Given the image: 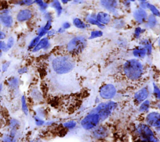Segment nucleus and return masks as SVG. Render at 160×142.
I'll return each mask as SVG.
<instances>
[{
  "label": "nucleus",
  "instance_id": "79ce46f5",
  "mask_svg": "<svg viewBox=\"0 0 160 142\" xmlns=\"http://www.w3.org/2000/svg\"><path fill=\"white\" fill-rule=\"evenodd\" d=\"M149 4L148 3H146V1H143V2H141V6L143 9L148 8H149Z\"/></svg>",
  "mask_w": 160,
  "mask_h": 142
},
{
  "label": "nucleus",
  "instance_id": "6e6d98bb",
  "mask_svg": "<svg viewBox=\"0 0 160 142\" xmlns=\"http://www.w3.org/2000/svg\"></svg>",
  "mask_w": 160,
  "mask_h": 142
},
{
  "label": "nucleus",
  "instance_id": "72a5a7b5",
  "mask_svg": "<svg viewBox=\"0 0 160 142\" xmlns=\"http://www.w3.org/2000/svg\"><path fill=\"white\" fill-rule=\"evenodd\" d=\"M34 1L33 0H22L21 1L19 2V4L21 5H27V6H29V5H31L33 4Z\"/></svg>",
  "mask_w": 160,
  "mask_h": 142
},
{
  "label": "nucleus",
  "instance_id": "5fc2aeb1",
  "mask_svg": "<svg viewBox=\"0 0 160 142\" xmlns=\"http://www.w3.org/2000/svg\"><path fill=\"white\" fill-rule=\"evenodd\" d=\"M0 72H1V70H0Z\"/></svg>",
  "mask_w": 160,
  "mask_h": 142
},
{
  "label": "nucleus",
  "instance_id": "3c124183",
  "mask_svg": "<svg viewBox=\"0 0 160 142\" xmlns=\"http://www.w3.org/2000/svg\"><path fill=\"white\" fill-rule=\"evenodd\" d=\"M130 1H133H133H135V0H130Z\"/></svg>",
  "mask_w": 160,
  "mask_h": 142
},
{
  "label": "nucleus",
  "instance_id": "a878e982",
  "mask_svg": "<svg viewBox=\"0 0 160 142\" xmlns=\"http://www.w3.org/2000/svg\"><path fill=\"white\" fill-rule=\"evenodd\" d=\"M148 8L150 10V11H151V13L153 14V15L156 16H160L159 11H158V10L155 7V6L149 4V8Z\"/></svg>",
  "mask_w": 160,
  "mask_h": 142
},
{
  "label": "nucleus",
  "instance_id": "f257e3e1",
  "mask_svg": "<svg viewBox=\"0 0 160 142\" xmlns=\"http://www.w3.org/2000/svg\"><path fill=\"white\" fill-rule=\"evenodd\" d=\"M75 66L73 59L68 56H61L56 57L52 62V67L58 74H67L72 71Z\"/></svg>",
  "mask_w": 160,
  "mask_h": 142
},
{
  "label": "nucleus",
  "instance_id": "473e14b6",
  "mask_svg": "<svg viewBox=\"0 0 160 142\" xmlns=\"http://www.w3.org/2000/svg\"><path fill=\"white\" fill-rule=\"evenodd\" d=\"M64 126L68 128H73L76 126V123L75 122H66L64 124Z\"/></svg>",
  "mask_w": 160,
  "mask_h": 142
},
{
  "label": "nucleus",
  "instance_id": "aec40b11",
  "mask_svg": "<svg viewBox=\"0 0 160 142\" xmlns=\"http://www.w3.org/2000/svg\"><path fill=\"white\" fill-rule=\"evenodd\" d=\"M157 24V21L154 15H150L148 18V25L150 28H154Z\"/></svg>",
  "mask_w": 160,
  "mask_h": 142
},
{
  "label": "nucleus",
  "instance_id": "c756f323",
  "mask_svg": "<svg viewBox=\"0 0 160 142\" xmlns=\"http://www.w3.org/2000/svg\"><path fill=\"white\" fill-rule=\"evenodd\" d=\"M10 85L13 88H16L18 86V80L16 78H12L10 80Z\"/></svg>",
  "mask_w": 160,
  "mask_h": 142
},
{
  "label": "nucleus",
  "instance_id": "c9c22d12",
  "mask_svg": "<svg viewBox=\"0 0 160 142\" xmlns=\"http://www.w3.org/2000/svg\"><path fill=\"white\" fill-rule=\"evenodd\" d=\"M14 42H15V40H14V39L13 38V37H10V38H9L7 44H6L8 49L12 48L13 45L14 44Z\"/></svg>",
  "mask_w": 160,
  "mask_h": 142
},
{
  "label": "nucleus",
  "instance_id": "f3484780",
  "mask_svg": "<svg viewBox=\"0 0 160 142\" xmlns=\"http://www.w3.org/2000/svg\"><path fill=\"white\" fill-rule=\"evenodd\" d=\"M16 129H12L11 132L3 138V142H16Z\"/></svg>",
  "mask_w": 160,
  "mask_h": 142
},
{
  "label": "nucleus",
  "instance_id": "603ef678",
  "mask_svg": "<svg viewBox=\"0 0 160 142\" xmlns=\"http://www.w3.org/2000/svg\"><path fill=\"white\" fill-rule=\"evenodd\" d=\"M159 45H160V39H159Z\"/></svg>",
  "mask_w": 160,
  "mask_h": 142
},
{
  "label": "nucleus",
  "instance_id": "bb28decb",
  "mask_svg": "<svg viewBox=\"0 0 160 142\" xmlns=\"http://www.w3.org/2000/svg\"><path fill=\"white\" fill-rule=\"evenodd\" d=\"M35 2L40 6V8H41V10H42V11L45 10L48 6L47 4L45 3L43 0H35Z\"/></svg>",
  "mask_w": 160,
  "mask_h": 142
},
{
  "label": "nucleus",
  "instance_id": "cd10ccee",
  "mask_svg": "<svg viewBox=\"0 0 160 142\" xmlns=\"http://www.w3.org/2000/svg\"><path fill=\"white\" fill-rule=\"evenodd\" d=\"M103 36V32L100 31H94L91 32V36L89 39H94L96 37H101Z\"/></svg>",
  "mask_w": 160,
  "mask_h": 142
},
{
  "label": "nucleus",
  "instance_id": "6e6552de",
  "mask_svg": "<svg viewBox=\"0 0 160 142\" xmlns=\"http://www.w3.org/2000/svg\"><path fill=\"white\" fill-rule=\"evenodd\" d=\"M146 121L149 125L155 128H160V114L158 112H151L147 116Z\"/></svg>",
  "mask_w": 160,
  "mask_h": 142
},
{
  "label": "nucleus",
  "instance_id": "09e8293b",
  "mask_svg": "<svg viewBox=\"0 0 160 142\" xmlns=\"http://www.w3.org/2000/svg\"><path fill=\"white\" fill-rule=\"evenodd\" d=\"M64 31H65V29L63 28H60V29H59V31H58V32H64Z\"/></svg>",
  "mask_w": 160,
  "mask_h": 142
},
{
  "label": "nucleus",
  "instance_id": "5701e85b",
  "mask_svg": "<svg viewBox=\"0 0 160 142\" xmlns=\"http://www.w3.org/2000/svg\"><path fill=\"white\" fill-rule=\"evenodd\" d=\"M73 24L76 28L80 29H84L86 28V25L79 18H75L73 20Z\"/></svg>",
  "mask_w": 160,
  "mask_h": 142
},
{
  "label": "nucleus",
  "instance_id": "8fccbe9b",
  "mask_svg": "<svg viewBox=\"0 0 160 142\" xmlns=\"http://www.w3.org/2000/svg\"><path fill=\"white\" fill-rule=\"evenodd\" d=\"M140 1H141V2H143V1H146V0H140Z\"/></svg>",
  "mask_w": 160,
  "mask_h": 142
},
{
  "label": "nucleus",
  "instance_id": "7ed1b4c3",
  "mask_svg": "<svg viewBox=\"0 0 160 142\" xmlns=\"http://www.w3.org/2000/svg\"><path fill=\"white\" fill-rule=\"evenodd\" d=\"M117 104L114 102H109L100 104L96 109V112L100 115L101 120L106 119L116 109Z\"/></svg>",
  "mask_w": 160,
  "mask_h": 142
},
{
  "label": "nucleus",
  "instance_id": "de8ad7c7",
  "mask_svg": "<svg viewBox=\"0 0 160 142\" xmlns=\"http://www.w3.org/2000/svg\"><path fill=\"white\" fill-rule=\"evenodd\" d=\"M71 1V0H61L62 3H64V4L67 3H68L69 1Z\"/></svg>",
  "mask_w": 160,
  "mask_h": 142
},
{
  "label": "nucleus",
  "instance_id": "f704fd0d",
  "mask_svg": "<svg viewBox=\"0 0 160 142\" xmlns=\"http://www.w3.org/2000/svg\"><path fill=\"white\" fill-rule=\"evenodd\" d=\"M154 94L157 99L160 100V90L155 85H154Z\"/></svg>",
  "mask_w": 160,
  "mask_h": 142
},
{
  "label": "nucleus",
  "instance_id": "864d4df0",
  "mask_svg": "<svg viewBox=\"0 0 160 142\" xmlns=\"http://www.w3.org/2000/svg\"><path fill=\"white\" fill-rule=\"evenodd\" d=\"M1 47H0V50H1Z\"/></svg>",
  "mask_w": 160,
  "mask_h": 142
},
{
  "label": "nucleus",
  "instance_id": "f03ea898",
  "mask_svg": "<svg viewBox=\"0 0 160 142\" xmlns=\"http://www.w3.org/2000/svg\"><path fill=\"white\" fill-rule=\"evenodd\" d=\"M124 74L129 79L137 80L143 74V67L138 60L130 59L124 63L123 66Z\"/></svg>",
  "mask_w": 160,
  "mask_h": 142
},
{
  "label": "nucleus",
  "instance_id": "412c9836",
  "mask_svg": "<svg viewBox=\"0 0 160 142\" xmlns=\"http://www.w3.org/2000/svg\"><path fill=\"white\" fill-rule=\"evenodd\" d=\"M142 44H143L144 48L146 51L147 54L149 55L152 51V46L151 43L148 40H144V41H142Z\"/></svg>",
  "mask_w": 160,
  "mask_h": 142
},
{
  "label": "nucleus",
  "instance_id": "58836bf2",
  "mask_svg": "<svg viewBox=\"0 0 160 142\" xmlns=\"http://www.w3.org/2000/svg\"><path fill=\"white\" fill-rule=\"evenodd\" d=\"M0 47H1V49L2 50H3L4 51H7L8 50L7 45L5 42H3V41H0Z\"/></svg>",
  "mask_w": 160,
  "mask_h": 142
},
{
  "label": "nucleus",
  "instance_id": "c03bdc74",
  "mask_svg": "<svg viewBox=\"0 0 160 142\" xmlns=\"http://www.w3.org/2000/svg\"><path fill=\"white\" fill-rule=\"evenodd\" d=\"M70 24L69 23H67V22H66V23H65L64 24H63V28L64 29H68V28H70Z\"/></svg>",
  "mask_w": 160,
  "mask_h": 142
},
{
  "label": "nucleus",
  "instance_id": "393cba45",
  "mask_svg": "<svg viewBox=\"0 0 160 142\" xmlns=\"http://www.w3.org/2000/svg\"><path fill=\"white\" fill-rule=\"evenodd\" d=\"M88 22H89L90 24H93V25L98 26L100 27V28H104L103 24H101L100 23H99V22L97 20H96V19H94V18H92V17L91 18H88Z\"/></svg>",
  "mask_w": 160,
  "mask_h": 142
},
{
  "label": "nucleus",
  "instance_id": "e433bc0d",
  "mask_svg": "<svg viewBox=\"0 0 160 142\" xmlns=\"http://www.w3.org/2000/svg\"><path fill=\"white\" fill-rule=\"evenodd\" d=\"M51 28V21H48L46 24H45V27H43V29L48 32L50 30Z\"/></svg>",
  "mask_w": 160,
  "mask_h": 142
},
{
  "label": "nucleus",
  "instance_id": "2f4dec72",
  "mask_svg": "<svg viewBox=\"0 0 160 142\" xmlns=\"http://www.w3.org/2000/svg\"><path fill=\"white\" fill-rule=\"evenodd\" d=\"M19 125V122L15 119H12L10 121V127L12 129H16Z\"/></svg>",
  "mask_w": 160,
  "mask_h": 142
},
{
  "label": "nucleus",
  "instance_id": "a19ab883",
  "mask_svg": "<svg viewBox=\"0 0 160 142\" xmlns=\"http://www.w3.org/2000/svg\"><path fill=\"white\" fill-rule=\"evenodd\" d=\"M141 32H142V30H141V28H136V30H135V36H136L137 37H138L139 36H140V34H141Z\"/></svg>",
  "mask_w": 160,
  "mask_h": 142
},
{
  "label": "nucleus",
  "instance_id": "37998d69",
  "mask_svg": "<svg viewBox=\"0 0 160 142\" xmlns=\"http://www.w3.org/2000/svg\"><path fill=\"white\" fill-rule=\"evenodd\" d=\"M27 71H28V69H27L26 67H23V68L19 69V70L18 71V72H19V74H24V73L26 72Z\"/></svg>",
  "mask_w": 160,
  "mask_h": 142
},
{
  "label": "nucleus",
  "instance_id": "1a4fd4ad",
  "mask_svg": "<svg viewBox=\"0 0 160 142\" xmlns=\"http://www.w3.org/2000/svg\"><path fill=\"white\" fill-rule=\"evenodd\" d=\"M149 95V91L148 88L144 87L139 91H138L135 96V100L137 104H140L146 99Z\"/></svg>",
  "mask_w": 160,
  "mask_h": 142
},
{
  "label": "nucleus",
  "instance_id": "7c9ffc66",
  "mask_svg": "<svg viewBox=\"0 0 160 142\" xmlns=\"http://www.w3.org/2000/svg\"><path fill=\"white\" fill-rule=\"evenodd\" d=\"M35 123L38 126H42L45 123V122L40 117H38V116H35Z\"/></svg>",
  "mask_w": 160,
  "mask_h": 142
},
{
  "label": "nucleus",
  "instance_id": "39448f33",
  "mask_svg": "<svg viewBox=\"0 0 160 142\" xmlns=\"http://www.w3.org/2000/svg\"><path fill=\"white\" fill-rule=\"evenodd\" d=\"M100 120L101 118L100 115L95 112L86 116L81 122V125L86 130H91L96 127Z\"/></svg>",
  "mask_w": 160,
  "mask_h": 142
},
{
  "label": "nucleus",
  "instance_id": "f8f14e48",
  "mask_svg": "<svg viewBox=\"0 0 160 142\" xmlns=\"http://www.w3.org/2000/svg\"><path fill=\"white\" fill-rule=\"evenodd\" d=\"M134 17L138 23H142L147 19V14L143 9H138L134 12Z\"/></svg>",
  "mask_w": 160,
  "mask_h": 142
},
{
  "label": "nucleus",
  "instance_id": "a211bd4d",
  "mask_svg": "<svg viewBox=\"0 0 160 142\" xmlns=\"http://www.w3.org/2000/svg\"><path fill=\"white\" fill-rule=\"evenodd\" d=\"M146 54V51L144 48H137L133 51L134 56L138 58H143Z\"/></svg>",
  "mask_w": 160,
  "mask_h": 142
},
{
  "label": "nucleus",
  "instance_id": "4be33fe9",
  "mask_svg": "<svg viewBox=\"0 0 160 142\" xmlns=\"http://www.w3.org/2000/svg\"><path fill=\"white\" fill-rule=\"evenodd\" d=\"M149 107V102L148 100H144L141 103L140 107V111L141 112H146L148 110Z\"/></svg>",
  "mask_w": 160,
  "mask_h": 142
},
{
  "label": "nucleus",
  "instance_id": "ea45409f",
  "mask_svg": "<svg viewBox=\"0 0 160 142\" xmlns=\"http://www.w3.org/2000/svg\"><path fill=\"white\" fill-rule=\"evenodd\" d=\"M10 62H5V63L3 65V66H2L3 71L5 72V71H7L8 69V67H9V66H10Z\"/></svg>",
  "mask_w": 160,
  "mask_h": 142
},
{
  "label": "nucleus",
  "instance_id": "0eeeda50",
  "mask_svg": "<svg viewBox=\"0 0 160 142\" xmlns=\"http://www.w3.org/2000/svg\"><path fill=\"white\" fill-rule=\"evenodd\" d=\"M116 93V90L112 84H105L100 88V96L104 99H111Z\"/></svg>",
  "mask_w": 160,
  "mask_h": 142
},
{
  "label": "nucleus",
  "instance_id": "2eb2a0df",
  "mask_svg": "<svg viewBox=\"0 0 160 142\" xmlns=\"http://www.w3.org/2000/svg\"><path fill=\"white\" fill-rule=\"evenodd\" d=\"M101 5L109 11H113L117 6V3L115 0H101Z\"/></svg>",
  "mask_w": 160,
  "mask_h": 142
},
{
  "label": "nucleus",
  "instance_id": "4c0bfd02",
  "mask_svg": "<svg viewBox=\"0 0 160 142\" xmlns=\"http://www.w3.org/2000/svg\"><path fill=\"white\" fill-rule=\"evenodd\" d=\"M32 94H33V96L34 98H35L36 99H40V98H41V93H40V92H39L38 91H37V90L33 91V92H32Z\"/></svg>",
  "mask_w": 160,
  "mask_h": 142
},
{
  "label": "nucleus",
  "instance_id": "a18cd8bd",
  "mask_svg": "<svg viewBox=\"0 0 160 142\" xmlns=\"http://www.w3.org/2000/svg\"><path fill=\"white\" fill-rule=\"evenodd\" d=\"M54 33H55V31L53 29L49 30V31L47 32L48 36H53V34H54Z\"/></svg>",
  "mask_w": 160,
  "mask_h": 142
},
{
  "label": "nucleus",
  "instance_id": "b1692460",
  "mask_svg": "<svg viewBox=\"0 0 160 142\" xmlns=\"http://www.w3.org/2000/svg\"><path fill=\"white\" fill-rule=\"evenodd\" d=\"M21 104H22V110H23V112L26 115H28V106L26 104V100L25 97L23 96L21 98Z\"/></svg>",
  "mask_w": 160,
  "mask_h": 142
},
{
  "label": "nucleus",
  "instance_id": "6ab92c4d",
  "mask_svg": "<svg viewBox=\"0 0 160 142\" xmlns=\"http://www.w3.org/2000/svg\"><path fill=\"white\" fill-rule=\"evenodd\" d=\"M52 6L56 10L57 13H58V15L59 16L62 13V7L60 3L59 2L58 0H53V1L51 3Z\"/></svg>",
  "mask_w": 160,
  "mask_h": 142
},
{
  "label": "nucleus",
  "instance_id": "49530a36",
  "mask_svg": "<svg viewBox=\"0 0 160 142\" xmlns=\"http://www.w3.org/2000/svg\"><path fill=\"white\" fill-rule=\"evenodd\" d=\"M4 38H5V34L0 31V40L3 39Z\"/></svg>",
  "mask_w": 160,
  "mask_h": 142
},
{
  "label": "nucleus",
  "instance_id": "20e7f679",
  "mask_svg": "<svg viewBox=\"0 0 160 142\" xmlns=\"http://www.w3.org/2000/svg\"><path fill=\"white\" fill-rule=\"evenodd\" d=\"M86 40L83 36H78L73 39L67 45V49L71 53H79L86 46Z\"/></svg>",
  "mask_w": 160,
  "mask_h": 142
},
{
  "label": "nucleus",
  "instance_id": "9d476101",
  "mask_svg": "<svg viewBox=\"0 0 160 142\" xmlns=\"http://www.w3.org/2000/svg\"><path fill=\"white\" fill-rule=\"evenodd\" d=\"M108 135V130L105 127L100 126L94 129L93 132V136L96 139H103Z\"/></svg>",
  "mask_w": 160,
  "mask_h": 142
},
{
  "label": "nucleus",
  "instance_id": "ddd939ff",
  "mask_svg": "<svg viewBox=\"0 0 160 142\" xmlns=\"http://www.w3.org/2000/svg\"><path fill=\"white\" fill-rule=\"evenodd\" d=\"M49 45H50V44H49V40L48 39V38H43L42 39L39 41L37 45L33 48V51L35 53V52L39 51L42 49H47L49 48Z\"/></svg>",
  "mask_w": 160,
  "mask_h": 142
},
{
  "label": "nucleus",
  "instance_id": "c85d7f7f",
  "mask_svg": "<svg viewBox=\"0 0 160 142\" xmlns=\"http://www.w3.org/2000/svg\"><path fill=\"white\" fill-rule=\"evenodd\" d=\"M40 37H39V36L34 38L31 41V42L30 44H29V49H31V48H35V47L37 45L38 43L39 42V41H40Z\"/></svg>",
  "mask_w": 160,
  "mask_h": 142
},
{
  "label": "nucleus",
  "instance_id": "9b49d317",
  "mask_svg": "<svg viewBox=\"0 0 160 142\" xmlns=\"http://www.w3.org/2000/svg\"><path fill=\"white\" fill-rule=\"evenodd\" d=\"M32 17V13L29 10H23L18 13L17 19L21 22L26 21L30 19Z\"/></svg>",
  "mask_w": 160,
  "mask_h": 142
},
{
  "label": "nucleus",
  "instance_id": "4468645a",
  "mask_svg": "<svg viewBox=\"0 0 160 142\" xmlns=\"http://www.w3.org/2000/svg\"><path fill=\"white\" fill-rule=\"evenodd\" d=\"M96 19L101 24H107L110 23L111 18H110V15L108 14L105 13L100 12L97 14Z\"/></svg>",
  "mask_w": 160,
  "mask_h": 142
},
{
  "label": "nucleus",
  "instance_id": "dca6fc26",
  "mask_svg": "<svg viewBox=\"0 0 160 142\" xmlns=\"http://www.w3.org/2000/svg\"><path fill=\"white\" fill-rule=\"evenodd\" d=\"M0 21L3 23L4 26L6 27H11L13 24V18L11 16L4 14V15H0Z\"/></svg>",
  "mask_w": 160,
  "mask_h": 142
},
{
  "label": "nucleus",
  "instance_id": "423d86ee",
  "mask_svg": "<svg viewBox=\"0 0 160 142\" xmlns=\"http://www.w3.org/2000/svg\"><path fill=\"white\" fill-rule=\"evenodd\" d=\"M138 132L141 137H142L146 142H158V140L154 136L153 131L144 124H141L138 127Z\"/></svg>",
  "mask_w": 160,
  "mask_h": 142
}]
</instances>
